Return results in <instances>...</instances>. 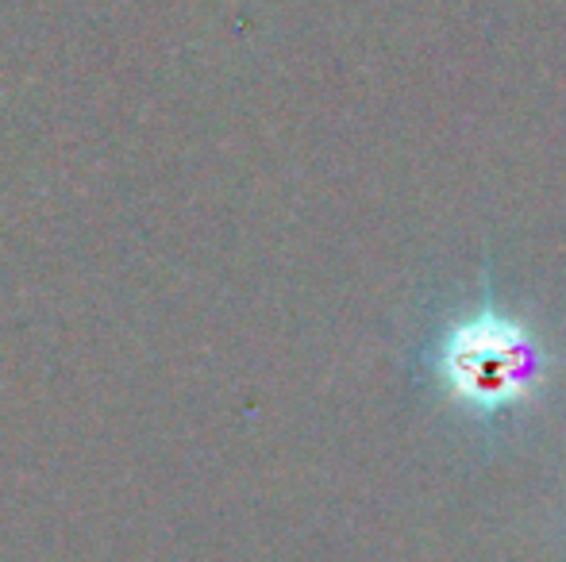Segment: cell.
<instances>
[{
    "label": "cell",
    "instance_id": "cell-1",
    "mask_svg": "<svg viewBox=\"0 0 566 562\" xmlns=\"http://www.w3.org/2000/svg\"><path fill=\"white\" fill-rule=\"evenodd\" d=\"M443 390L478 416L513 409L536 382V347L516 316L485 300L443 336L436 354Z\"/></svg>",
    "mask_w": 566,
    "mask_h": 562
}]
</instances>
